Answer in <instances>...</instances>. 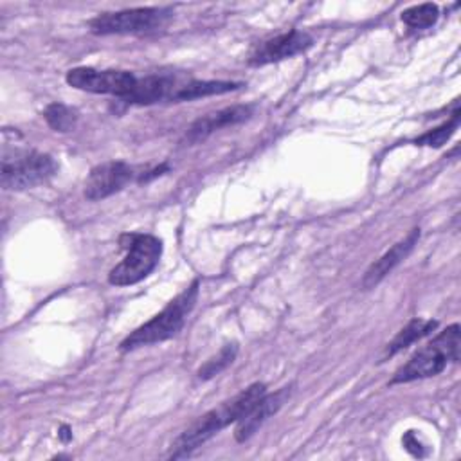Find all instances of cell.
I'll use <instances>...</instances> for the list:
<instances>
[{
  "instance_id": "obj_8",
  "label": "cell",
  "mask_w": 461,
  "mask_h": 461,
  "mask_svg": "<svg viewBox=\"0 0 461 461\" xmlns=\"http://www.w3.org/2000/svg\"><path fill=\"white\" fill-rule=\"evenodd\" d=\"M133 176L135 169L122 160L103 162L92 167V171L88 173L85 182V196L92 202L108 198L119 193L126 184H130Z\"/></svg>"
},
{
  "instance_id": "obj_12",
  "label": "cell",
  "mask_w": 461,
  "mask_h": 461,
  "mask_svg": "<svg viewBox=\"0 0 461 461\" xmlns=\"http://www.w3.org/2000/svg\"><path fill=\"white\" fill-rule=\"evenodd\" d=\"M180 79L167 74H151L137 79L131 94L124 99L130 104H153L160 101H173L180 86Z\"/></svg>"
},
{
  "instance_id": "obj_3",
  "label": "cell",
  "mask_w": 461,
  "mask_h": 461,
  "mask_svg": "<svg viewBox=\"0 0 461 461\" xmlns=\"http://www.w3.org/2000/svg\"><path fill=\"white\" fill-rule=\"evenodd\" d=\"M457 358H459V324H450L427 346L420 348L407 360V364H403L394 373L389 384L391 385L407 384L412 380L436 376L447 367L448 362H456Z\"/></svg>"
},
{
  "instance_id": "obj_15",
  "label": "cell",
  "mask_w": 461,
  "mask_h": 461,
  "mask_svg": "<svg viewBox=\"0 0 461 461\" xmlns=\"http://www.w3.org/2000/svg\"><path fill=\"white\" fill-rule=\"evenodd\" d=\"M438 326V321L432 319H412L405 328H402L398 331V335L387 344L384 357H393L398 351L405 349L407 346H411L412 342L420 340L421 337L429 335L430 331H434Z\"/></svg>"
},
{
  "instance_id": "obj_1",
  "label": "cell",
  "mask_w": 461,
  "mask_h": 461,
  "mask_svg": "<svg viewBox=\"0 0 461 461\" xmlns=\"http://www.w3.org/2000/svg\"><path fill=\"white\" fill-rule=\"evenodd\" d=\"M265 393H267V385L261 382H256L247 389H243L240 394H236L232 400L223 402L218 407L211 409L175 439L167 457L182 459L191 456L193 450H196L202 443L211 439L221 429L241 420Z\"/></svg>"
},
{
  "instance_id": "obj_7",
  "label": "cell",
  "mask_w": 461,
  "mask_h": 461,
  "mask_svg": "<svg viewBox=\"0 0 461 461\" xmlns=\"http://www.w3.org/2000/svg\"><path fill=\"white\" fill-rule=\"evenodd\" d=\"M67 83L77 90L92 92V94H110L126 99L135 83L137 77L128 70H97L92 67H76L67 72Z\"/></svg>"
},
{
  "instance_id": "obj_21",
  "label": "cell",
  "mask_w": 461,
  "mask_h": 461,
  "mask_svg": "<svg viewBox=\"0 0 461 461\" xmlns=\"http://www.w3.org/2000/svg\"><path fill=\"white\" fill-rule=\"evenodd\" d=\"M59 438H61L63 441H68V439L72 438V434H70L68 427H61V429H59Z\"/></svg>"
},
{
  "instance_id": "obj_9",
  "label": "cell",
  "mask_w": 461,
  "mask_h": 461,
  "mask_svg": "<svg viewBox=\"0 0 461 461\" xmlns=\"http://www.w3.org/2000/svg\"><path fill=\"white\" fill-rule=\"evenodd\" d=\"M313 43L312 36L308 32L292 29L288 32L277 34L274 38H268L265 41H261L249 56V63L254 67L259 65H267V63H274V61H281L286 58H292L295 54L304 52L306 49H310Z\"/></svg>"
},
{
  "instance_id": "obj_13",
  "label": "cell",
  "mask_w": 461,
  "mask_h": 461,
  "mask_svg": "<svg viewBox=\"0 0 461 461\" xmlns=\"http://www.w3.org/2000/svg\"><path fill=\"white\" fill-rule=\"evenodd\" d=\"M420 240V229H412L403 240H400L398 243H394L385 254H382L364 274L362 277V288L369 290L373 286H376L396 265H400L414 249V245Z\"/></svg>"
},
{
  "instance_id": "obj_10",
  "label": "cell",
  "mask_w": 461,
  "mask_h": 461,
  "mask_svg": "<svg viewBox=\"0 0 461 461\" xmlns=\"http://www.w3.org/2000/svg\"><path fill=\"white\" fill-rule=\"evenodd\" d=\"M254 113V106L252 104H234V106H227L211 113H205L202 117H198L185 131L182 144L184 146H193L198 144L200 140H205L209 135H212L214 131L227 128V126H234L240 124L247 119H250Z\"/></svg>"
},
{
  "instance_id": "obj_20",
  "label": "cell",
  "mask_w": 461,
  "mask_h": 461,
  "mask_svg": "<svg viewBox=\"0 0 461 461\" xmlns=\"http://www.w3.org/2000/svg\"><path fill=\"white\" fill-rule=\"evenodd\" d=\"M402 441H403V447H405V450L407 452H411L412 456H418V457H421L425 452H423V445H421V441L418 439V436L412 432V430H409V432H405V436L402 438Z\"/></svg>"
},
{
  "instance_id": "obj_5",
  "label": "cell",
  "mask_w": 461,
  "mask_h": 461,
  "mask_svg": "<svg viewBox=\"0 0 461 461\" xmlns=\"http://www.w3.org/2000/svg\"><path fill=\"white\" fill-rule=\"evenodd\" d=\"M58 169L56 160L34 149H4L0 184L7 191H22L43 184Z\"/></svg>"
},
{
  "instance_id": "obj_14",
  "label": "cell",
  "mask_w": 461,
  "mask_h": 461,
  "mask_svg": "<svg viewBox=\"0 0 461 461\" xmlns=\"http://www.w3.org/2000/svg\"><path fill=\"white\" fill-rule=\"evenodd\" d=\"M243 86V83H236V81H196V79H189V81H182L175 99L173 101H193L198 97H205V95H214V94H225V92H232L236 88Z\"/></svg>"
},
{
  "instance_id": "obj_19",
  "label": "cell",
  "mask_w": 461,
  "mask_h": 461,
  "mask_svg": "<svg viewBox=\"0 0 461 461\" xmlns=\"http://www.w3.org/2000/svg\"><path fill=\"white\" fill-rule=\"evenodd\" d=\"M236 353H238V344L236 342H230V344H225L218 355L211 357L200 369H198V376L207 380V378H212L214 375L221 373L227 366H230L236 358Z\"/></svg>"
},
{
  "instance_id": "obj_4",
  "label": "cell",
  "mask_w": 461,
  "mask_h": 461,
  "mask_svg": "<svg viewBox=\"0 0 461 461\" xmlns=\"http://www.w3.org/2000/svg\"><path fill=\"white\" fill-rule=\"evenodd\" d=\"M119 243L126 249V256L108 274V283L115 286H128L142 281L157 267L162 254L160 240L151 234H122Z\"/></svg>"
},
{
  "instance_id": "obj_11",
  "label": "cell",
  "mask_w": 461,
  "mask_h": 461,
  "mask_svg": "<svg viewBox=\"0 0 461 461\" xmlns=\"http://www.w3.org/2000/svg\"><path fill=\"white\" fill-rule=\"evenodd\" d=\"M290 387H283V389H279V391H276V393H272V394H263L254 405H252V409L241 418V420H238L236 423V432H234V436H236V439L238 441H245V439H249L265 421H267V418H270L272 414H276L281 407H283V403L288 400V396H290Z\"/></svg>"
},
{
  "instance_id": "obj_18",
  "label": "cell",
  "mask_w": 461,
  "mask_h": 461,
  "mask_svg": "<svg viewBox=\"0 0 461 461\" xmlns=\"http://www.w3.org/2000/svg\"><path fill=\"white\" fill-rule=\"evenodd\" d=\"M459 117H461V115H459V108L456 106L452 117H450L447 122H443L441 126H438V128H434V130H430V131L420 135V137L414 140V144L430 146V148H439V146H443V144L452 137V133L457 130V126H459Z\"/></svg>"
},
{
  "instance_id": "obj_2",
  "label": "cell",
  "mask_w": 461,
  "mask_h": 461,
  "mask_svg": "<svg viewBox=\"0 0 461 461\" xmlns=\"http://www.w3.org/2000/svg\"><path fill=\"white\" fill-rule=\"evenodd\" d=\"M198 288L200 281L194 279L184 292H180L175 299L167 303V306L158 312L155 317H151L148 322L133 330L119 346L121 351H131L142 346H149L155 342H162L166 339L175 337L184 322L189 312L193 310L196 299H198Z\"/></svg>"
},
{
  "instance_id": "obj_6",
  "label": "cell",
  "mask_w": 461,
  "mask_h": 461,
  "mask_svg": "<svg viewBox=\"0 0 461 461\" xmlns=\"http://www.w3.org/2000/svg\"><path fill=\"white\" fill-rule=\"evenodd\" d=\"M173 11L169 7H135L101 13L88 22L94 34H140L162 27Z\"/></svg>"
},
{
  "instance_id": "obj_16",
  "label": "cell",
  "mask_w": 461,
  "mask_h": 461,
  "mask_svg": "<svg viewBox=\"0 0 461 461\" xmlns=\"http://www.w3.org/2000/svg\"><path fill=\"white\" fill-rule=\"evenodd\" d=\"M43 117L54 131H61V133L72 131L77 122V112L63 103H50L43 110Z\"/></svg>"
},
{
  "instance_id": "obj_17",
  "label": "cell",
  "mask_w": 461,
  "mask_h": 461,
  "mask_svg": "<svg viewBox=\"0 0 461 461\" xmlns=\"http://www.w3.org/2000/svg\"><path fill=\"white\" fill-rule=\"evenodd\" d=\"M439 9L436 4H420L402 13V22L412 29H427L436 23Z\"/></svg>"
}]
</instances>
